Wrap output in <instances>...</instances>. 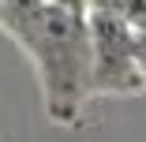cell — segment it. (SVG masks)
Masks as SVG:
<instances>
[{
	"label": "cell",
	"mask_w": 146,
	"mask_h": 142,
	"mask_svg": "<svg viewBox=\"0 0 146 142\" xmlns=\"http://www.w3.org/2000/svg\"><path fill=\"white\" fill-rule=\"evenodd\" d=\"M30 60L38 64V82H41V101L45 116L52 124H79L86 97L94 94V41H90V15L68 11L49 4L34 30L19 41Z\"/></svg>",
	"instance_id": "1"
},
{
	"label": "cell",
	"mask_w": 146,
	"mask_h": 142,
	"mask_svg": "<svg viewBox=\"0 0 146 142\" xmlns=\"http://www.w3.org/2000/svg\"><path fill=\"white\" fill-rule=\"evenodd\" d=\"M90 41H94V94H135L146 79L135 60V30L127 22L90 11Z\"/></svg>",
	"instance_id": "2"
},
{
	"label": "cell",
	"mask_w": 146,
	"mask_h": 142,
	"mask_svg": "<svg viewBox=\"0 0 146 142\" xmlns=\"http://www.w3.org/2000/svg\"><path fill=\"white\" fill-rule=\"evenodd\" d=\"M45 8H49V0H4V19H0V26H8L11 38L23 41L34 30V22L41 19Z\"/></svg>",
	"instance_id": "3"
},
{
	"label": "cell",
	"mask_w": 146,
	"mask_h": 142,
	"mask_svg": "<svg viewBox=\"0 0 146 142\" xmlns=\"http://www.w3.org/2000/svg\"><path fill=\"white\" fill-rule=\"evenodd\" d=\"M90 11L112 15V19L127 22L135 34H146V0H90Z\"/></svg>",
	"instance_id": "4"
},
{
	"label": "cell",
	"mask_w": 146,
	"mask_h": 142,
	"mask_svg": "<svg viewBox=\"0 0 146 142\" xmlns=\"http://www.w3.org/2000/svg\"><path fill=\"white\" fill-rule=\"evenodd\" d=\"M49 4L68 8V11H82V15H90V0H49Z\"/></svg>",
	"instance_id": "5"
},
{
	"label": "cell",
	"mask_w": 146,
	"mask_h": 142,
	"mask_svg": "<svg viewBox=\"0 0 146 142\" xmlns=\"http://www.w3.org/2000/svg\"><path fill=\"white\" fill-rule=\"evenodd\" d=\"M135 60H139V71L146 79V34H135Z\"/></svg>",
	"instance_id": "6"
},
{
	"label": "cell",
	"mask_w": 146,
	"mask_h": 142,
	"mask_svg": "<svg viewBox=\"0 0 146 142\" xmlns=\"http://www.w3.org/2000/svg\"><path fill=\"white\" fill-rule=\"evenodd\" d=\"M0 19H4V0H0Z\"/></svg>",
	"instance_id": "7"
}]
</instances>
